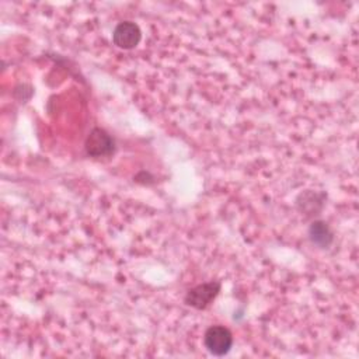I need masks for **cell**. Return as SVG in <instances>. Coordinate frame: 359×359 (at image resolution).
<instances>
[{"label": "cell", "mask_w": 359, "mask_h": 359, "mask_svg": "<svg viewBox=\"0 0 359 359\" xmlns=\"http://www.w3.org/2000/svg\"><path fill=\"white\" fill-rule=\"evenodd\" d=\"M205 348L216 356L227 353L233 345V335L229 328L223 325H212L203 335Z\"/></svg>", "instance_id": "6da1fadb"}, {"label": "cell", "mask_w": 359, "mask_h": 359, "mask_svg": "<svg viewBox=\"0 0 359 359\" xmlns=\"http://www.w3.org/2000/svg\"><path fill=\"white\" fill-rule=\"evenodd\" d=\"M309 237L313 244H316L321 248H327L334 240V234H332L328 223H325L323 220H316L310 224Z\"/></svg>", "instance_id": "5b68a950"}, {"label": "cell", "mask_w": 359, "mask_h": 359, "mask_svg": "<svg viewBox=\"0 0 359 359\" xmlns=\"http://www.w3.org/2000/svg\"><path fill=\"white\" fill-rule=\"evenodd\" d=\"M220 290L219 282H206L191 289L185 296V303L195 309H205L210 304V302L217 296Z\"/></svg>", "instance_id": "7a4b0ae2"}, {"label": "cell", "mask_w": 359, "mask_h": 359, "mask_svg": "<svg viewBox=\"0 0 359 359\" xmlns=\"http://www.w3.org/2000/svg\"><path fill=\"white\" fill-rule=\"evenodd\" d=\"M114 139L101 128H94L86 139V151L88 156H107L114 150Z\"/></svg>", "instance_id": "277c9868"}, {"label": "cell", "mask_w": 359, "mask_h": 359, "mask_svg": "<svg viewBox=\"0 0 359 359\" xmlns=\"http://www.w3.org/2000/svg\"><path fill=\"white\" fill-rule=\"evenodd\" d=\"M140 38H142V31L139 25L133 21L119 22L112 32L114 43L122 49L135 48L140 42Z\"/></svg>", "instance_id": "3957f363"}]
</instances>
